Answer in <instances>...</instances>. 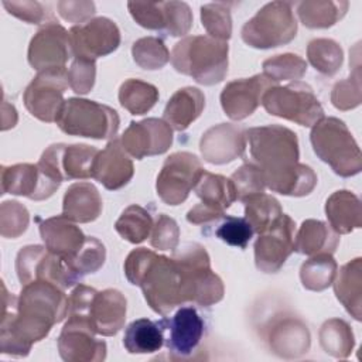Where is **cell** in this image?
<instances>
[{
  "mask_svg": "<svg viewBox=\"0 0 362 362\" xmlns=\"http://www.w3.org/2000/svg\"><path fill=\"white\" fill-rule=\"evenodd\" d=\"M242 40L252 48H276L288 44L297 34V21L288 1L264 4L242 27Z\"/></svg>",
  "mask_w": 362,
  "mask_h": 362,
  "instance_id": "ba28073f",
  "label": "cell"
},
{
  "mask_svg": "<svg viewBox=\"0 0 362 362\" xmlns=\"http://www.w3.org/2000/svg\"><path fill=\"white\" fill-rule=\"evenodd\" d=\"M245 148V130L230 123H221L209 127L199 141L202 158L215 165L228 164L238 157H242Z\"/></svg>",
  "mask_w": 362,
  "mask_h": 362,
  "instance_id": "44dd1931",
  "label": "cell"
},
{
  "mask_svg": "<svg viewBox=\"0 0 362 362\" xmlns=\"http://www.w3.org/2000/svg\"><path fill=\"white\" fill-rule=\"evenodd\" d=\"M1 286L0 351L25 356L35 342L44 339L51 328L68 315V298L64 288L45 280L24 284L18 297L8 294L4 284Z\"/></svg>",
  "mask_w": 362,
  "mask_h": 362,
  "instance_id": "6da1fadb",
  "label": "cell"
},
{
  "mask_svg": "<svg viewBox=\"0 0 362 362\" xmlns=\"http://www.w3.org/2000/svg\"><path fill=\"white\" fill-rule=\"evenodd\" d=\"M204 171L195 154L188 151L170 154L157 175V195L167 205L174 206L182 204Z\"/></svg>",
  "mask_w": 362,
  "mask_h": 362,
  "instance_id": "8fae6325",
  "label": "cell"
},
{
  "mask_svg": "<svg viewBox=\"0 0 362 362\" xmlns=\"http://www.w3.org/2000/svg\"><path fill=\"white\" fill-rule=\"evenodd\" d=\"M173 259L178 264L182 277L184 303L209 307L223 298L225 287L218 274L211 269L208 252L199 243H187Z\"/></svg>",
  "mask_w": 362,
  "mask_h": 362,
  "instance_id": "8992f818",
  "label": "cell"
},
{
  "mask_svg": "<svg viewBox=\"0 0 362 362\" xmlns=\"http://www.w3.org/2000/svg\"><path fill=\"white\" fill-rule=\"evenodd\" d=\"M96 78V64L90 59L75 58L68 69V83L78 95H86L92 90Z\"/></svg>",
  "mask_w": 362,
  "mask_h": 362,
  "instance_id": "816d5d0a",
  "label": "cell"
},
{
  "mask_svg": "<svg viewBox=\"0 0 362 362\" xmlns=\"http://www.w3.org/2000/svg\"><path fill=\"white\" fill-rule=\"evenodd\" d=\"M253 163L260 168L264 185L288 197L308 195L317 185V174L310 165L298 163L297 134L280 124L245 130Z\"/></svg>",
  "mask_w": 362,
  "mask_h": 362,
  "instance_id": "7a4b0ae2",
  "label": "cell"
},
{
  "mask_svg": "<svg viewBox=\"0 0 362 362\" xmlns=\"http://www.w3.org/2000/svg\"><path fill=\"white\" fill-rule=\"evenodd\" d=\"M134 62L147 71L161 69L170 61V52L164 41L157 37H143L132 47Z\"/></svg>",
  "mask_w": 362,
  "mask_h": 362,
  "instance_id": "7bdbcfd3",
  "label": "cell"
},
{
  "mask_svg": "<svg viewBox=\"0 0 362 362\" xmlns=\"http://www.w3.org/2000/svg\"><path fill=\"white\" fill-rule=\"evenodd\" d=\"M348 6L345 0H305L297 4V14L308 28H328L345 16Z\"/></svg>",
  "mask_w": 362,
  "mask_h": 362,
  "instance_id": "836d02e7",
  "label": "cell"
},
{
  "mask_svg": "<svg viewBox=\"0 0 362 362\" xmlns=\"http://www.w3.org/2000/svg\"><path fill=\"white\" fill-rule=\"evenodd\" d=\"M68 85L65 68L40 71L24 90L25 109L41 122H57L65 103L64 93Z\"/></svg>",
  "mask_w": 362,
  "mask_h": 362,
  "instance_id": "7c38bea8",
  "label": "cell"
},
{
  "mask_svg": "<svg viewBox=\"0 0 362 362\" xmlns=\"http://www.w3.org/2000/svg\"><path fill=\"white\" fill-rule=\"evenodd\" d=\"M163 325L168 331L165 344L173 358H187L195 352L204 335V321L194 307H181L170 320H163Z\"/></svg>",
  "mask_w": 362,
  "mask_h": 362,
  "instance_id": "7402d4cb",
  "label": "cell"
},
{
  "mask_svg": "<svg viewBox=\"0 0 362 362\" xmlns=\"http://www.w3.org/2000/svg\"><path fill=\"white\" fill-rule=\"evenodd\" d=\"M57 8L59 16L71 23H88L95 14L93 1H58Z\"/></svg>",
  "mask_w": 362,
  "mask_h": 362,
  "instance_id": "11a10c76",
  "label": "cell"
},
{
  "mask_svg": "<svg viewBox=\"0 0 362 362\" xmlns=\"http://www.w3.org/2000/svg\"><path fill=\"white\" fill-rule=\"evenodd\" d=\"M332 284L337 298L345 310L358 321L362 315V259L356 257L345 263Z\"/></svg>",
  "mask_w": 362,
  "mask_h": 362,
  "instance_id": "4dcf8cb0",
  "label": "cell"
},
{
  "mask_svg": "<svg viewBox=\"0 0 362 362\" xmlns=\"http://www.w3.org/2000/svg\"><path fill=\"white\" fill-rule=\"evenodd\" d=\"M338 272V264L331 253H318L305 260L300 267L303 286L311 291L328 288Z\"/></svg>",
  "mask_w": 362,
  "mask_h": 362,
  "instance_id": "d590c367",
  "label": "cell"
},
{
  "mask_svg": "<svg viewBox=\"0 0 362 362\" xmlns=\"http://www.w3.org/2000/svg\"><path fill=\"white\" fill-rule=\"evenodd\" d=\"M243 204L245 219L256 233H263L267 230L283 215L280 202L274 197L264 192L249 197L243 201Z\"/></svg>",
  "mask_w": 362,
  "mask_h": 362,
  "instance_id": "74e56055",
  "label": "cell"
},
{
  "mask_svg": "<svg viewBox=\"0 0 362 362\" xmlns=\"http://www.w3.org/2000/svg\"><path fill=\"white\" fill-rule=\"evenodd\" d=\"M1 194L27 197L34 201L49 198L58 188V181L48 177L38 164H14L1 167Z\"/></svg>",
  "mask_w": 362,
  "mask_h": 362,
  "instance_id": "ffe728a7",
  "label": "cell"
},
{
  "mask_svg": "<svg viewBox=\"0 0 362 362\" xmlns=\"http://www.w3.org/2000/svg\"><path fill=\"white\" fill-rule=\"evenodd\" d=\"M307 71V62L297 54L286 52L263 61V74L279 83L280 81H297Z\"/></svg>",
  "mask_w": 362,
  "mask_h": 362,
  "instance_id": "b9f144b4",
  "label": "cell"
},
{
  "mask_svg": "<svg viewBox=\"0 0 362 362\" xmlns=\"http://www.w3.org/2000/svg\"><path fill=\"white\" fill-rule=\"evenodd\" d=\"M339 243V235L325 222L305 219L294 236V250L314 256L318 253H334Z\"/></svg>",
  "mask_w": 362,
  "mask_h": 362,
  "instance_id": "1f68e13d",
  "label": "cell"
},
{
  "mask_svg": "<svg viewBox=\"0 0 362 362\" xmlns=\"http://www.w3.org/2000/svg\"><path fill=\"white\" fill-rule=\"evenodd\" d=\"M226 41L209 35H188L178 41L171 51V64L182 75L191 76L201 85H215L228 74Z\"/></svg>",
  "mask_w": 362,
  "mask_h": 362,
  "instance_id": "277c9868",
  "label": "cell"
},
{
  "mask_svg": "<svg viewBox=\"0 0 362 362\" xmlns=\"http://www.w3.org/2000/svg\"><path fill=\"white\" fill-rule=\"evenodd\" d=\"M194 189L201 199L187 212V221L194 225H205L225 218V209L238 199L232 180L221 174L204 171Z\"/></svg>",
  "mask_w": 362,
  "mask_h": 362,
  "instance_id": "5bb4252c",
  "label": "cell"
},
{
  "mask_svg": "<svg viewBox=\"0 0 362 362\" xmlns=\"http://www.w3.org/2000/svg\"><path fill=\"white\" fill-rule=\"evenodd\" d=\"M205 107L204 93L194 86L178 89L167 102L163 117L177 132L188 129Z\"/></svg>",
  "mask_w": 362,
  "mask_h": 362,
  "instance_id": "83f0119b",
  "label": "cell"
},
{
  "mask_svg": "<svg viewBox=\"0 0 362 362\" xmlns=\"http://www.w3.org/2000/svg\"><path fill=\"white\" fill-rule=\"evenodd\" d=\"M262 105L269 115L305 127L314 126L324 117V109L313 88L300 81L272 86L263 95Z\"/></svg>",
  "mask_w": 362,
  "mask_h": 362,
  "instance_id": "9c48e42d",
  "label": "cell"
},
{
  "mask_svg": "<svg viewBox=\"0 0 362 362\" xmlns=\"http://www.w3.org/2000/svg\"><path fill=\"white\" fill-rule=\"evenodd\" d=\"M40 235L45 247L65 262L75 256L86 239L81 228L64 215L42 221L40 223Z\"/></svg>",
  "mask_w": 362,
  "mask_h": 362,
  "instance_id": "484cf974",
  "label": "cell"
},
{
  "mask_svg": "<svg viewBox=\"0 0 362 362\" xmlns=\"http://www.w3.org/2000/svg\"><path fill=\"white\" fill-rule=\"evenodd\" d=\"M325 215L329 226L338 233H351L362 226V209L359 198L346 189L331 194L325 202Z\"/></svg>",
  "mask_w": 362,
  "mask_h": 362,
  "instance_id": "f1b7e54d",
  "label": "cell"
},
{
  "mask_svg": "<svg viewBox=\"0 0 362 362\" xmlns=\"http://www.w3.org/2000/svg\"><path fill=\"white\" fill-rule=\"evenodd\" d=\"M90 329L65 322L58 337V351L66 362H100L106 358V342Z\"/></svg>",
  "mask_w": 362,
  "mask_h": 362,
  "instance_id": "d4e9b609",
  "label": "cell"
},
{
  "mask_svg": "<svg viewBox=\"0 0 362 362\" xmlns=\"http://www.w3.org/2000/svg\"><path fill=\"white\" fill-rule=\"evenodd\" d=\"M126 308V297L119 290H96L89 308V321L93 332L103 337L116 335L124 325Z\"/></svg>",
  "mask_w": 362,
  "mask_h": 362,
  "instance_id": "cb8c5ba5",
  "label": "cell"
},
{
  "mask_svg": "<svg viewBox=\"0 0 362 362\" xmlns=\"http://www.w3.org/2000/svg\"><path fill=\"white\" fill-rule=\"evenodd\" d=\"M120 143L136 160L165 153L173 144L171 126L164 119L148 117L140 122H130L123 132Z\"/></svg>",
  "mask_w": 362,
  "mask_h": 362,
  "instance_id": "ac0fdd59",
  "label": "cell"
},
{
  "mask_svg": "<svg viewBox=\"0 0 362 362\" xmlns=\"http://www.w3.org/2000/svg\"><path fill=\"white\" fill-rule=\"evenodd\" d=\"M133 174V161L129 158L120 139L110 140L106 147L96 154L92 178L99 181L106 189H120L132 180Z\"/></svg>",
  "mask_w": 362,
  "mask_h": 362,
  "instance_id": "603a6c76",
  "label": "cell"
},
{
  "mask_svg": "<svg viewBox=\"0 0 362 362\" xmlns=\"http://www.w3.org/2000/svg\"><path fill=\"white\" fill-rule=\"evenodd\" d=\"M178 242H180V228L177 222L165 214L157 215L151 229V238H150L151 246L158 250H175L178 246Z\"/></svg>",
  "mask_w": 362,
  "mask_h": 362,
  "instance_id": "f907efd6",
  "label": "cell"
},
{
  "mask_svg": "<svg viewBox=\"0 0 362 362\" xmlns=\"http://www.w3.org/2000/svg\"><path fill=\"white\" fill-rule=\"evenodd\" d=\"M307 58L315 71L332 76L344 62V52L341 45L331 38H314L307 45Z\"/></svg>",
  "mask_w": 362,
  "mask_h": 362,
  "instance_id": "ab89813d",
  "label": "cell"
},
{
  "mask_svg": "<svg viewBox=\"0 0 362 362\" xmlns=\"http://www.w3.org/2000/svg\"><path fill=\"white\" fill-rule=\"evenodd\" d=\"M71 48L75 58L95 61L109 55L120 45V31L107 17H96L69 30Z\"/></svg>",
  "mask_w": 362,
  "mask_h": 362,
  "instance_id": "9a60e30c",
  "label": "cell"
},
{
  "mask_svg": "<svg viewBox=\"0 0 362 362\" xmlns=\"http://www.w3.org/2000/svg\"><path fill=\"white\" fill-rule=\"evenodd\" d=\"M236 197L239 201H245L249 197L264 192V180L260 168L255 163H245L230 177Z\"/></svg>",
  "mask_w": 362,
  "mask_h": 362,
  "instance_id": "c3c4849f",
  "label": "cell"
},
{
  "mask_svg": "<svg viewBox=\"0 0 362 362\" xmlns=\"http://www.w3.org/2000/svg\"><path fill=\"white\" fill-rule=\"evenodd\" d=\"M57 124L64 133L71 136L105 140L116 136L120 119L117 112L106 105L81 98H69L61 109Z\"/></svg>",
  "mask_w": 362,
  "mask_h": 362,
  "instance_id": "52a82bcc",
  "label": "cell"
},
{
  "mask_svg": "<svg viewBox=\"0 0 362 362\" xmlns=\"http://www.w3.org/2000/svg\"><path fill=\"white\" fill-rule=\"evenodd\" d=\"M69 31L57 21L45 23L31 38L28 45V62L40 71L65 68L72 57Z\"/></svg>",
  "mask_w": 362,
  "mask_h": 362,
  "instance_id": "e0dca14e",
  "label": "cell"
},
{
  "mask_svg": "<svg viewBox=\"0 0 362 362\" xmlns=\"http://www.w3.org/2000/svg\"><path fill=\"white\" fill-rule=\"evenodd\" d=\"M127 8L139 25L147 30H165V1H129Z\"/></svg>",
  "mask_w": 362,
  "mask_h": 362,
  "instance_id": "bcb514c9",
  "label": "cell"
},
{
  "mask_svg": "<svg viewBox=\"0 0 362 362\" xmlns=\"http://www.w3.org/2000/svg\"><path fill=\"white\" fill-rule=\"evenodd\" d=\"M274 85L277 83L264 74L232 81L221 92V106L229 119L243 120L257 109L266 90Z\"/></svg>",
  "mask_w": 362,
  "mask_h": 362,
  "instance_id": "d6986e66",
  "label": "cell"
},
{
  "mask_svg": "<svg viewBox=\"0 0 362 362\" xmlns=\"http://www.w3.org/2000/svg\"><path fill=\"white\" fill-rule=\"evenodd\" d=\"M30 222L27 208L18 201H4L0 205V233L3 238L16 239L21 236Z\"/></svg>",
  "mask_w": 362,
  "mask_h": 362,
  "instance_id": "f6af8a7d",
  "label": "cell"
},
{
  "mask_svg": "<svg viewBox=\"0 0 362 362\" xmlns=\"http://www.w3.org/2000/svg\"><path fill=\"white\" fill-rule=\"evenodd\" d=\"M98 153V148L88 144L57 143L44 150L37 164L48 177L58 182L65 180H86L92 178Z\"/></svg>",
  "mask_w": 362,
  "mask_h": 362,
  "instance_id": "4fadbf2b",
  "label": "cell"
},
{
  "mask_svg": "<svg viewBox=\"0 0 362 362\" xmlns=\"http://www.w3.org/2000/svg\"><path fill=\"white\" fill-rule=\"evenodd\" d=\"M232 3H208L201 7V21L209 37L226 41L232 35V18L230 7Z\"/></svg>",
  "mask_w": 362,
  "mask_h": 362,
  "instance_id": "60d3db41",
  "label": "cell"
},
{
  "mask_svg": "<svg viewBox=\"0 0 362 362\" xmlns=\"http://www.w3.org/2000/svg\"><path fill=\"white\" fill-rule=\"evenodd\" d=\"M16 272L21 286L34 280H45L65 290L81 279L62 257L41 245H28L20 249L16 257Z\"/></svg>",
  "mask_w": 362,
  "mask_h": 362,
  "instance_id": "30bf717a",
  "label": "cell"
},
{
  "mask_svg": "<svg viewBox=\"0 0 362 362\" xmlns=\"http://www.w3.org/2000/svg\"><path fill=\"white\" fill-rule=\"evenodd\" d=\"M314 153L341 177L356 175L362 170V154L346 124L337 117H322L310 134Z\"/></svg>",
  "mask_w": 362,
  "mask_h": 362,
  "instance_id": "5b68a950",
  "label": "cell"
},
{
  "mask_svg": "<svg viewBox=\"0 0 362 362\" xmlns=\"http://www.w3.org/2000/svg\"><path fill=\"white\" fill-rule=\"evenodd\" d=\"M253 229L245 218H235L225 215V221L218 226L215 235L230 246L246 249L253 236Z\"/></svg>",
  "mask_w": 362,
  "mask_h": 362,
  "instance_id": "681fc988",
  "label": "cell"
},
{
  "mask_svg": "<svg viewBox=\"0 0 362 362\" xmlns=\"http://www.w3.org/2000/svg\"><path fill=\"white\" fill-rule=\"evenodd\" d=\"M153 218L147 209L140 205L127 206L115 223L116 232L130 243L144 242L153 229Z\"/></svg>",
  "mask_w": 362,
  "mask_h": 362,
  "instance_id": "f35d334b",
  "label": "cell"
},
{
  "mask_svg": "<svg viewBox=\"0 0 362 362\" xmlns=\"http://www.w3.org/2000/svg\"><path fill=\"white\" fill-rule=\"evenodd\" d=\"M4 8L14 17L28 23V24H41L48 17H51V13L47 11L42 3L40 1H3Z\"/></svg>",
  "mask_w": 362,
  "mask_h": 362,
  "instance_id": "db71d44e",
  "label": "cell"
},
{
  "mask_svg": "<svg viewBox=\"0 0 362 362\" xmlns=\"http://www.w3.org/2000/svg\"><path fill=\"white\" fill-rule=\"evenodd\" d=\"M167 24L165 33L173 37L185 35L192 27V11L184 1H165Z\"/></svg>",
  "mask_w": 362,
  "mask_h": 362,
  "instance_id": "f5cc1de1",
  "label": "cell"
},
{
  "mask_svg": "<svg viewBox=\"0 0 362 362\" xmlns=\"http://www.w3.org/2000/svg\"><path fill=\"white\" fill-rule=\"evenodd\" d=\"M331 102L338 110H351L361 105V71L359 62L354 66L349 78L332 86Z\"/></svg>",
  "mask_w": 362,
  "mask_h": 362,
  "instance_id": "7dc6e473",
  "label": "cell"
},
{
  "mask_svg": "<svg viewBox=\"0 0 362 362\" xmlns=\"http://www.w3.org/2000/svg\"><path fill=\"white\" fill-rule=\"evenodd\" d=\"M105 259H106L105 245L93 236H86L82 247L66 263L74 273L82 277L85 274L98 272L103 266Z\"/></svg>",
  "mask_w": 362,
  "mask_h": 362,
  "instance_id": "ee69618b",
  "label": "cell"
},
{
  "mask_svg": "<svg viewBox=\"0 0 362 362\" xmlns=\"http://www.w3.org/2000/svg\"><path fill=\"white\" fill-rule=\"evenodd\" d=\"M102 198L90 182H75L68 187L62 201V215L79 223H88L99 218Z\"/></svg>",
  "mask_w": 362,
  "mask_h": 362,
  "instance_id": "4316f807",
  "label": "cell"
},
{
  "mask_svg": "<svg viewBox=\"0 0 362 362\" xmlns=\"http://www.w3.org/2000/svg\"><path fill=\"white\" fill-rule=\"evenodd\" d=\"M158 100V89L140 79H127L119 88V102L132 115H144Z\"/></svg>",
  "mask_w": 362,
  "mask_h": 362,
  "instance_id": "8d00e7d4",
  "label": "cell"
},
{
  "mask_svg": "<svg viewBox=\"0 0 362 362\" xmlns=\"http://www.w3.org/2000/svg\"><path fill=\"white\" fill-rule=\"evenodd\" d=\"M163 321L139 318L130 322L124 331L123 345L130 354H153L160 351L164 344Z\"/></svg>",
  "mask_w": 362,
  "mask_h": 362,
  "instance_id": "d6a6232c",
  "label": "cell"
},
{
  "mask_svg": "<svg viewBox=\"0 0 362 362\" xmlns=\"http://www.w3.org/2000/svg\"><path fill=\"white\" fill-rule=\"evenodd\" d=\"M124 274L132 284L141 288L147 304L157 314L165 317L184 304L182 277L173 257L137 247L124 260Z\"/></svg>",
  "mask_w": 362,
  "mask_h": 362,
  "instance_id": "3957f363",
  "label": "cell"
},
{
  "mask_svg": "<svg viewBox=\"0 0 362 362\" xmlns=\"http://www.w3.org/2000/svg\"><path fill=\"white\" fill-rule=\"evenodd\" d=\"M320 345L334 358H348L354 349L355 339L349 324L341 318L327 320L320 328Z\"/></svg>",
  "mask_w": 362,
  "mask_h": 362,
  "instance_id": "e575fe53",
  "label": "cell"
},
{
  "mask_svg": "<svg viewBox=\"0 0 362 362\" xmlns=\"http://www.w3.org/2000/svg\"><path fill=\"white\" fill-rule=\"evenodd\" d=\"M294 221L283 214L255 242V263L260 272L276 273L294 252Z\"/></svg>",
  "mask_w": 362,
  "mask_h": 362,
  "instance_id": "2e32d148",
  "label": "cell"
},
{
  "mask_svg": "<svg viewBox=\"0 0 362 362\" xmlns=\"http://www.w3.org/2000/svg\"><path fill=\"white\" fill-rule=\"evenodd\" d=\"M310 331L307 325L297 318L280 321L270 332V348L279 356L297 358L310 349Z\"/></svg>",
  "mask_w": 362,
  "mask_h": 362,
  "instance_id": "f546056e",
  "label": "cell"
}]
</instances>
